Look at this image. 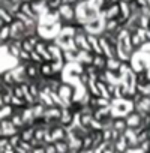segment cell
Returning <instances> with one entry per match:
<instances>
[{"label":"cell","mask_w":150,"mask_h":153,"mask_svg":"<svg viewBox=\"0 0 150 153\" xmlns=\"http://www.w3.org/2000/svg\"><path fill=\"white\" fill-rule=\"evenodd\" d=\"M57 93L60 95V98H62L65 107H68V105L74 101V87H72L71 84H68V83H62V86L59 87Z\"/></svg>","instance_id":"1"},{"label":"cell","mask_w":150,"mask_h":153,"mask_svg":"<svg viewBox=\"0 0 150 153\" xmlns=\"http://www.w3.org/2000/svg\"><path fill=\"white\" fill-rule=\"evenodd\" d=\"M24 71H26V76L29 81H36L38 78H41V65L29 62L24 65Z\"/></svg>","instance_id":"2"},{"label":"cell","mask_w":150,"mask_h":153,"mask_svg":"<svg viewBox=\"0 0 150 153\" xmlns=\"http://www.w3.org/2000/svg\"><path fill=\"white\" fill-rule=\"evenodd\" d=\"M125 117H126V120H128V126H129V128L137 129V128L143 126V116H141L138 111L132 110V111H129Z\"/></svg>","instance_id":"3"},{"label":"cell","mask_w":150,"mask_h":153,"mask_svg":"<svg viewBox=\"0 0 150 153\" xmlns=\"http://www.w3.org/2000/svg\"><path fill=\"white\" fill-rule=\"evenodd\" d=\"M0 84H3V86H8V87H14L17 83V78H15V75H14V71L8 69L5 72H2V76H0Z\"/></svg>","instance_id":"4"},{"label":"cell","mask_w":150,"mask_h":153,"mask_svg":"<svg viewBox=\"0 0 150 153\" xmlns=\"http://www.w3.org/2000/svg\"><path fill=\"white\" fill-rule=\"evenodd\" d=\"M56 68H54V65L51 63V62H44V63H41V76L42 78H45V80H50V78H53V76L56 75Z\"/></svg>","instance_id":"5"},{"label":"cell","mask_w":150,"mask_h":153,"mask_svg":"<svg viewBox=\"0 0 150 153\" xmlns=\"http://www.w3.org/2000/svg\"><path fill=\"white\" fill-rule=\"evenodd\" d=\"M134 110L138 111L140 114H144V113H150V96H141V99L134 104Z\"/></svg>","instance_id":"6"},{"label":"cell","mask_w":150,"mask_h":153,"mask_svg":"<svg viewBox=\"0 0 150 153\" xmlns=\"http://www.w3.org/2000/svg\"><path fill=\"white\" fill-rule=\"evenodd\" d=\"M96 150V143H95V138L92 134H87L83 140H81V152L84 153H89V152H93Z\"/></svg>","instance_id":"7"},{"label":"cell","mask_w":150,"mask_h":153,"mask_svg":"<svg viewBox=\"0 0 150 153\" xmlns=\"http://www.w3.org/2000/svg\"><path fill=\"white\" fill-rule=\"evenodd\" d=\"M92 65H93L98 71H107V66H108V57L104 56V54H93Z\"/></svg>","instance_id":"8"},{"label":"cell","mask_w":150,"mask_h":153,"mask_svg":"<svg viewBox=\"0 0 150 153\" xmlns=\"http://www.w3.org/2000/svg\"><path fill=\"white\" fill-rule=\"evenodd\" d=\"M74 117H75V114L68 108V107H65L63 108V114H62V119H60V125H63L65 128H71L72 125H74Z\"/></svg>","instance_id":"9"},{"label":"cell","mask_w":150,"mask_h":153,"mask_svg":"<svg viewBox=\"0 0 150 153\" xmlns=\"http://www.w3.org/2000/svg\"><path fill=\"white\" fill-rule=\"evenodd\" d=\"M120 15V3H111L110 8L104 12V20H116Z\"/></svg>","instance_id":"10"},{"label":"cell","mask_w":150,"mask_h":153,"mask_svg":"<svg viewBox=\"0 0 150 153\" xmlns=\"http://www.w3.org/2000/svg\"><path fill=\"white\" fill-rule=\"evenodd\" d=\"M128 128H129V126H128V120H126V117H123V116H117V117L113 119V129H116V131H119V132L123 134Z\"/></svg>","instance_id":"11"},{"label":"cell","mask_w":150,"mask_h":153,"mask_svg":"<svg viewBox=\"0 0 150 153\" xmlns=\"http://www.w3.org/2000/svg\"><path fill=\"white\" fill-rule=\"evenodd\" d=\"M35 131H36L35 126H32V125H26L24 128L20 129L21 140H23V141H30V140H33V138H35Z\"/></svg>","instance_id":"12"},{"label":"cell","mask_w":150,"mask_h":153,"mask_svg":"<svg viewBox=\"0 0 150 153\" xmlns=\"http://www.w3.org/2000/svg\"><path fill=\"white\" fill-rule=\"evenodd\" d=\"M56 144V149H57V153H71L72 152V147H71V143L69 140H59V141H54Z\"/></svg>","instance_id":"13"},{"label":"cell","mask_w":150,"mask_h":153,"mask_svg":"<svg viewBox=\"0 0 150 153\" xmlns=\"http://www.w3.org/2000/svg\"><path fill=\"white\" fill-rule=\"evenodd\" d=\"M84 107H86V105H84V102H83L81 99H74V101L68 105V108H69V110H71V111H72L75 116L81 114V111L84 110Z\"/></svg>","instance_id":"14"},{"label":"cell","mask_w":150,"mask_h":153,"mask_svg":"<svg viewBox=\"0 0 150 153\" xmlns=\"http://www.w3.org/2000/svg\"><path fill=\"white\" fill-rule=\"evenodd\" d=\"M14 113H15L14 105H3L2 110H0V117H2V120H11Z\"/></svg>","instance_id":"15"},{"label":"cell","mask_w":150,"mask_h":153,"mask_svg":"<svg viewBox=\"0 0 150 153\" xmlns=\"http://www.w3.org/2000/svg\"><path fill=\"white\" fill-rule=\"evenodd\" d=\"M12 95H14L15 98H20V99H26V93H24V90H23L21 84H15V86L12 87Z\"/></svg>","instance_id":"16"},{"label":"cell","mask_w":150,"mask_h":153,"mask_svg":"<svg viewBox=\"0 0 150 153\" xmlns=\"http://www.w3.org/2000/svg\"><path fill=\"white\" fill-rule=\"evenodd\" d=\"M21 135H20V132H17V134H14V135H11L9 137V144H11V147H18L20 144H21Z\"/></svg>","instance_id":"17"},{"label":"cell","mask_w":150,"mask_h":153,"mask_svg":"<svg viewBox=\"0 0 150 153\" xmlns=\"http://www.w3.org/2000/svg\"><path fill=\"white\" fill-rule=\"evenodd\" d=\"M8 147H11V144H9V137H8V135H0V152L5 150V149H8Z\"/></svg>","instance_id":"18"},{"label":"cell","mask_w":150,"mask_h":153,"mask_svg":"<svg viewBox=\"0 0 150 153\" xmlns=\"http://www.w3.org/2000/svg\"><path fill=\"white\" fill-rule=\"evenodd\" d=\"M21 48L24 50V51H29V53H32V51H35V47L27 41V39H23L21 41Z\"/></svg>","instance_id":"19"},{"label":"cell","mask_w":150,"mask_h":153,"mask_svg":"<svg viewBox=\"0 0 150 153\" xmlns=\"http://www.w3.org/2000/svg\"><path fill=\"white\" fill-rule=\"evenodd\" d=\"M44 149H45V153H57V149H56L54 143H45Z\"/></svg>","instance_id":"20"},{"label":"cell","mask_w":150,"mask_h":153,"mask_svg":"<svg viewBox=\"0 0 150 153\" xmlns=\"http://www.w3.org/2000/svg\"><path fill=\"white\" fill-rule=\"evenodd\" d=\"M30 153H45V149H44V144L42 146H39V147H35Z\"/></svg>","instance_id":"21"},{"label":"cell","mask_w":150,"mask_h":153,"mask_svg":"<svg viewBox=\"0 0 150 153\" xmlns=\"http://www.w3.org/2000/svg\"><path fill=\"white\" fill-rule=\"evenodd\" d=\"M144 153H150V149H149V150H147V152H144Z\"/></svg>","instance_id":"22"}]
</instances>
